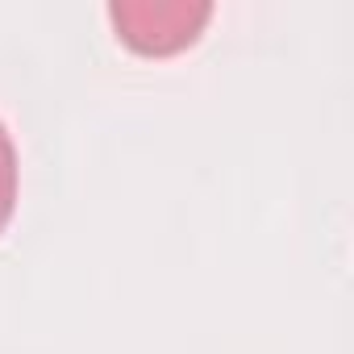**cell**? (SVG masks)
<instances>
[{
	"instance_id": "obj_1",
	"label": "cell",
	"mask_w": 354,
	"mask_h": 354,
	"mask_svg": "<svg viewBox=\"0 0 354 354\" xmlns=\"http://www.w3.org/2000/svg\"><path fill=\"white\" fill-rule=\"evenodd\" d=\"M209 17L213 5H205V0H121V5H109L117 38L146 59L188 50L209 26Z\"/></svg>"
},
{
	"instance_id": "obj_2",
	"label": "cell",
	"mask_w": 354,
	"mask_h": 354,
	"mask_svg": "<svg viewBox=\"0 0 354 354\" xmlns=\"http://www.w3.org/2000/svg\"><path fill=\"white\" fill-rule=\"evenodd\" d=\"M13 209H17V146L0 121V234L13 221Z\"/></svg>"
}]
</instances>
